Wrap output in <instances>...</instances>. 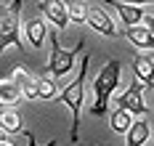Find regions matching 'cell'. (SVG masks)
I'll return each mask as SVG.
<instances>
[{"label": "cell", "instance_id": "cell-1", "mask_svg": "<svg viewBox=\"0 0 154 146\" xmlns=\"http://www.w3.org/2000/svg\"><path fill=\"white\" fill-rule=\"evenodd\" d=\"M88 66H91V53H82V61L77 69L75 80L69 82L64 90H59V101L69 109L72 114V130H69V141H80V112H82V101H85V77H88Z\"/></svg>", "mask_w": 154, "mask_h": 146}, {"label": "cell", "instance_id": "cell-2", "mask_svg": "<svg viewBox=\"0 0 154 146\" xmlns=\"http://www.w3.org/2000/svg\"><path fill=\"white\" fill-rule=\"evenodd\" d=\"M120 72H122V64L117 59H112L96 75V80H93V104H91L93 117H106L109 98L117 93V85H120Z\"/></svg>", "mask_w": 154, "mask_h": 146}, {"label": "cell", "instance_id": "cell-3", "mask_svg": "<svg viewBox=\"0 0 154 146\" xmlns=\"http://www.w3.org/2000/svg\"><path fill=\"white\" fill-rule=\"evenodd\" d=\"M21 8H24V0H11L8 5L0 8V53L8 45L24 48V40H21Z\"/></svg>", "mask_w": 154, "mask_h": 146}, {"label": "cell", "instance_id": "cell-4", "mask_svg": "<svg viewBox=\"0 0 154 146\" xmlns=\"http://www.w3.org/2000/svg\"><path fill=\"white\" fill-rule=\"evenodd\" d=\"M48 40H51V56H48V75H53V77H61V75H69L72 69H75V61H77V53L85 48V40H80L75 48H64L61 43H59V32H53V29H48Z\"/></svg>", "mask_w": 154, "mask_h": 146}, {"label": "cell", "instance_id": "cell-5", "mask_svg": "<svg viewBox=\"0 0 154 146\" xmlns=\"http://www.w3.org/2000/svg\"><path fill=\"white\" fill-rule=\"evenodd\" d=\"M117 101V106H122L128 109L130 114H146V101H143V82H133V85H128L120 96H114Z\"/></svg>", "mask_w": 154, "mask_h": 146}, {"label": "cell", "instance_id": "cell-6", "mask_svg": "<svg viewBox=\"0 0 154 146\" xmlns=\"http://www.w3.org/2000/svg\"><path fill=\"white\" fill-rule=\"evenodd\" d=\"M85 24H91L93 32L104 35V37H117V27H114V21L109 16L104 8H98V5H88V19H85Z\"/></svg>", "mask_w": 154, "mask_h": 146}, {"label": "cell", "instance_id": "cell-7", "mask_svg": "<svg viewBox=\"0 0 154 146\" xmlns=\"http://www.w3.org/2000/svg\"><path fill=\"white\" fill-rule=\"evenodd\" d=\"M106 8H114L120 19L125 21V27H133V24H143V16H146V11L141 8V5H130V3H122V0H101Z\"/></svg>", "mask_w": 154, "mask_h": 146}, {"label": "cell", "instance_id": "cell-8", "mask_svg": "<svg viewBox=\"0 0 154 146\" xmlns=\"http://www.w3.org/2000/svg\"><path fill=\"white\" fill-rule=\"evenodd\" d=\"M40 11L48 16V21H51L56 29H66L69 14H66V3H64V0H40Z\"/></svg>", "mask_w": 154, "mask_h": 146}, {"label": "cell", "instance_id": "cell-9", "mask_svg": "<svg viewBox=\"0 0 154 146\" xmlns=\"http://www.w3.org/2000/svg\"><path fill=\"white\" fill-rule=\"evenodd\" d=\"M122 35H125V40H128L130 45H136V48H141V50H154V35L149 32V27H146V24L125 27Z\"/></svg>", "mask_w": 154, "mask_h": 146}, {"label": "cell", "instance_id": "cell-10", "mask_svg": "<svg viewBox=\"0 0 154 146\" xmlns=\"http://www.w3.org/2000/svg\"><path fill=\"white\" fill-rule=\"evenodd\" d=\"M133 75L143 82V88H154V59L146 53H138L133 59Z\"/></svg>", "mask_w": 154, "mask_h": 146}, {"label": "cell", "instance_id": "cell-11", "mask_svg": "<svg viewBox=\"0 0 154 146\" xmlns=\"http://www.w3.org/2000/svg\"><path fill=\"white\" fill-rule=\"evenodd\" d=\"M14 80L19 82V88H21V96L27 98V101H35V98H37V77H32L29 69L19 66V69L14 72Z\"/></svg>", "mask_w": 154, "mask_h": 146}, {"label": "cell", "instance_id": "cell-12", "mask_svg": "<svg viewBox=\"0 0 154 146\" xmlns=\"http://www.w3.org/2000/svg\"><path fill=\"white\" fill-rule=\"evenodd\" d=\"M24 32H27V40H29L32 48H43V43L48 37V27H45L43 19H29L24 24Z\"/></svg>", "mask_w": 154, "mask_h": 146}, {"label": "cell", "instance_id": "cell-13", "mask_svg": "<svg viewBox=\"0 0 154 146\" xmlns=\"http://www.w3.org/2000/svg\"><path fill=\"white\" fill-rule=\"evenodd\" d=\"M21 98H24L21 96V88H19V82L14 77L0 80V106H16Z\"/></svg>", "mask_w": 154, "mask_h": 146}, {"label": "cell", "instance_id": "cell-14", "mask_svg": "<svg viewBox=\"0 0 154 146\" xmlns=\"http://www.w3.org/2000/svg\"><path fill=\"white\" fill-rule=\"evenodd\" d=\"M146 141H149V122L146 120H136L125 133V146H143Z\"/></svg>", "mask_w": 154, "mask_h": 146}, {"label": "cell", "instance_id": "cell-15", "mask_svg": "<svg viewBox=\"0 0 154 146\" xmlns=\"http://www.w3.org/2000/svg\"><path fill=\"white\" fill-rule=\"evenodd\" d=\"M0 128L5 130L8 135H16V133H21V117H19V112H16L14 106H3L0 109Z\"/></svg>", "mask_w": 154, "mask_h": 146}, {"label": "cell", "instance_id": "cell-16", "mask_svg": "<svg viewBox=\"0 0 154 146\" xmlns=\"http://www.w3.org/2000/svg\"><path fill=\"white\" fill-rule=\"evenodd\" d=\"M109 125H112V130L114 133H128V128L133 125V114L128 112V109H122V106H117L114 112H112V117H109Z\"/></svg>", "mask_w": 154, "mask_h": 146}, {"label": "cell", "instance_id": "cell-17", "mask_svg": "<svg viewBox=\"0 0 154 146\" xmlns=\"http://www.w3.org/2000/svg\"><path fill=\"white\" fill-rule=\"evenodd\" d=\"M66 14H69V21L85 24V19H88V3H82V0H66Z\"/></svg>", "mask_w": 154, "mask_h": 146}, {"label": "cell", "instance_id": "cell-18", "mask_svg": "<svg viewBox=\"0 0 154 146\" xmlns=\"http://www.w3.org/2000/svg\"><path fill=\"white\" fill-rule=\"evenodd\" d=\"M37 98H43V101H53V98H59V88H56V82L48 80V77H37Z\"/></svg>", "mask_w": 154, "mask_h": 146}, {"label": "cell", "instance_id": "cell-19", "mask_svg": "<svg viewBox=\"0 0 154 146\" xmlns=\"http://www.w3.org/2000/svg\"><path fill=\"white\" fill-rule=\"evenodd\" d=\"M24 135H27V146H40L37 141H35V133H32V130H27ZM48 146H56V141H48Z\"/></svg>", "mask_w": 154, "mask_h": 146}, {"label": "cell", "instance_id": "cell-20", "mask_svg": "<svg viewBox=\"0 0 154 146\" xmlns=\"http://www.w3.org/2000/svg\"><path fill=\"white\" fill-rule=\"evenodd\" d=\"M143 24H146V27H149V32L154 35V14H146V16H143Z\"/></svg>", "mask_w": 154, "mask_h": 146}, {"label": "cell", "instance_id": "cell-21", "mask_svg": "<svg viewBox=\"0 0 154 146\" xmlns=\"http://www.w3.org/2000/svg\"><path fill=\"white\" fill-rule=\"evenodd\" d=\"M122 3H130V5H146V3H154V0H122Z\"/></svg>", "mask_w": 154, "mask_h": 146}, {"label": "cell", "instance_id": "cell-22", "mask_svg": "<svg viewBox=\"0 0 154 146\" xmlns=\"http://www.w3.org/2000/svg\"><path fill=\"white\" fill-rule=\"evenodd\" d=\"M8 138H11V135H8V133H5L3 128H0V144H3V141H8Z\"/></svg>", "mask_w": 154, "mask_h": 146}, {"label": "cell", "instance_id": "cell-23", "mask_svg": "<svg viewBox=\"0 0 154 146\" xmlns=\"http://www.w3.org/2000/svg\"><path fill=\"white\" fill-rule=\"evenodd\" d=\"M0 146H16V144H14V141H11V138H8V141H3V144H0Z\"/></svg>", "mask_w": 154, "mask_h": 146}, {"label": "cell", "instance_id": "cell-24", "mask_svg": "<svg viewBox=\"0 0 154 146\" xmlns=\"http://www.w3.org/2000/svg\"><path fill=\"white\" fill-rule=\"evenodd\" d=\"M152 141H154V138H152Z\"/></svg>", "mask_w": 154, "mask_h": 146}]
</instances>
